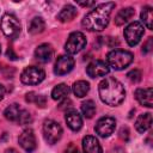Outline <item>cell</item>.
Listing matches in <instances>:
<instances>
[{"label":"cell","mask_w":153,"mask_h":153,"mask_svg":"<svg viewBox=\"0 0 153 153\" xmlns=\"http://www.w3.org/2000/svg\"><path fill=\"white\" fill-rule=\"evenodd\" d=\"M114 7V2H104L96 6V8H93L84 17L81 22L82 26L88 31H102L108 26Z\"/></svg>","instance_id":"1"},{"label":"cell","mask_w":153,"mask_h":153,"mask_svg":"<svg viewBox=\"0 0 153 153\" xmlns=\"http://www.w3.org/2000/svg\"><path fill=\"white\" fill-rule=\"evenodd\" d=\"M98 92L102 102L110 106L121 104L126 97L123 85L115 78H105L102 80L98 86Z\"/></svg>","instance_id":"2"},{"label":"cell","mask_w":153,"mask_h":153,"mask_svg":"<svg viewBox=\"0 0 153 153\" xmlns=\"http://www.w3.org/2000/svg\"><path fill=\"white\" fill-rule=\"evenodd\" d=\"M106 60H108V66L112 67L116 71H122L131 63L133 54L128 50L115 49L108 54Z\"/></svg>","instance_id":"3"},{"label":"cell","mask_w":153,"mask_h":153,"mask_svg":"<svg viewBox=\"0 0 153 153\" xmlns=\"http://www.w3.org/2000/svg\"><path fill=\"white\" fill-rule=\"evenodd\" d=\"M0 26H1L4 35L11 39L17 38L20 33V30H22L20 23L17 19V17H14L13 14H10V13H6L2 16Z\"/></svg>","instance_id":"4"},{"label":"cell","mask_w":153,"mask_h":153,"mask_svg":"<svg viewBox=\"0 0 153 153\" xmlns=\"http://www.w3.org/2000/svg\"><path fill=\"white\" fill-rule=\"evenodd\" d=\"M43 136L48 143H50V145L56 143L62 136L61 126L56 121L47 120L43 123Z\"/></svg>","instance_id":"5"},{"label":"cell","mask_w":153,"mask_h":153,"mask_svg":"<svg viewBox=\"0 0 153 153\" xmlns=\"http://www.w3.org/2000/svg\"><path fill=\"white\" fill-rule=\"evenodd\" d=\"M45 78V73L42 68L36 66L26 67L20 75V80L26 85H37L42 82Z\"/></svg>","instance_id":"6"},{"label":"cell","mask_w":153,"mask_h":153,"mask_svg":"<svg viewBox=\"0 0 153 153\" xmlns=\"http://www.w3.org/2000/svg\"><path fill=\"white\" fill-rule=\"evenodd\" d=\"M86 45V37L82 32L80 31H75V32H72L68 38H67V42L65 44V50L68 53V54H76L79 53L81 49H84V47Z\"/></svg>","instance_id":"7"},{"label":"cell","mask_w":153,"mask_h":153,"mask_svg":"<svg viewBox=\"0 0 153 153\" xmlns=\"http://www.w3.org/2000/svg\"><path fill=\"white\" fill-rule=\"evenodd\" d=\"M143 35V25L140 22H133L124 29V38L130 47L136 45Z\"/></svg>","instance_id":"8"},{"label":"cell","mask_w":153,"mask_h":153,"mask_svg":"<svg viewBox=\"0 0 153 153\" xmlns=\"http://www.w3.org/2000/svg\"><path fill=\"white\" fill-rule=\"evenodd\" d=\"M115 126H116V121L115 118L110 117V116H104L102 118H99L96 123L94 130L96 133L102 136V137H108L109 135H111L115 130Z\"/></svg>","instance_id":"9"},{"label":"cell","mask_w":153,"mask_h":153,"mask_svg":"<svg viewBox=\"0 0 153 153\" xmlns=\"http://www.w3.org/2000/svg\"><path fill=\"white\" fill-rule=\"evenodd\" d=\"M74 67V60L69 55H60L54 66V73L56 75H65L69 73Z\"/></svg>","instance_id":"10"},{"label":"cell","mask_w":153,"mask_h":153,"mask_svg":"<svg viewBox=\"0 0 153 153\" xmlns=\"http://www.w3.org/2000/svg\"><path fill=\"white\" fill-rule=\"evenodd\" d=\"M109 71H110V68H109L108 63L102 60H94V61L90 62L88 66L86 67V73L91 78L104 76L109 73Z\"/></svg>","instance_id":"11"},{"label":"cell","mask_w":153,"mask_h":153,"mask_svg":"<svg viewBox=\"0 0 153 153\" xmlns=\"http://www.w3.org/2000/svg\"><path fill=\"white\" fill-rule=\"evenodd\" d=\"M18 141H19L20 147L24 151L29 152V153H31L36 148V136H35L32 129H25V130H23V133L19 135Z\"/></svg>","instance_id":"12"},{"label":"cell","mask_w":153,"mask_h":153,"mask_svg":"<svg viewBox=\"0 0 153 153\" xmlns=\"http://www.w3.org/2000/svg\"><path fill=\"white\" fill-rule=\"evenodd\" d=\"M153 91L152 87H147V88H137L135 91V98L136 100L147 108H152L153 106Z\"/></svg>","instance_id":"13"},{"label":"cell","mask_w":153,"mask_h":153,"mask_svg":"<svg viewBox=\"0 0 153 153\" xmlns=\"http://www.w3.org/2000/svg\"><path fill=\"white\" fill-rule=\"evenodd\" d=\"M53 55H54V50H53L51 45L48 44V43H43V44L38 45V47L36 48V50H35V56H36V59H37L39 62H43V63L49 62V61L51 60Z\"/></svg>","instance_id":"14"},{"label":"cell","mask_w":153,"mask_h":153,"mask_svg":"<svg viewBox=\"0 0 153 153\" xmlns=\"http://www.w3.org/2000/svg\"><path fill=\"white\" fill-rule=\"evenodd\" d=\"M65 118H66L67 126L73 131H78L82 127V118H81V116L79 115V112L76 110H69V111H67Z\"/></svg>","instance_id":"15"},{"label":"cell","mask_w":153,"mask_h":153,"mask_svg":"<svg viewBox=\"0 0 153 153\" xmlns=\"http://www.w3.org/2000/svg\"><path fill=\"white\" fill-rule=\"evenodd\" d=\"M82 149L84 153H102L99 141L91 135H87L82 139Z\"/></svg>","instance_id":"16"},{"label":"cell","mask_w":153,"mask_h":153,"mask_svg":"<svg viewBox=\"0 0 153 153\" xmlns=\"http://www.w3.org/2000/svg\"><path fill=\"white\" fill-rule=\"evenodd\" d=\"M152 124V114L151 112H146V114H141L137 120L135 121V128L139 133H145L151 128Z\"/></svg>","instance_id":"17"},{"label":"cell","mask_w":153,"mask_h":153,"mask_svg":"<svg viewBox=\"0 0 153 153\" xmlns=\"http://www.w3.org/2000/svg\"><path fill=\"white\" fill-rule=\"evenodd\" d=\"M78 14L76 12V8L72 5H66L61 11L60 13L57 14V19L62 23H66V22H71L75 18V16Z\"/></svg>","instance_id":"18"},{"label":"cell","mask_w":153,"mask_h":153,"mask_svg":"<svg viewBox=\"0 0 153 153\" xmlns=\"http://www.w3.org/2000/svg\"><path fill=\"white\" fill-rule=\"evenodd\" d=\"M134 13H135V11L131 7H126V8L120 10L115 17V24L116 25H123L134 16Z\"/></svg>","instance_id":"19"},{"label":"cell","mask_w":153,"mask_h":153,"mask_svg":"<svg viewBox=\"0 0 153 153\" xmlns=\"http://www.w3.org/2000/svg\"><path fill=\"white\" fill-rule=\"evenodd\" d=\"M69 92H71L69 86H67L66 84H59V85H56L53 88V91H51V98L54 100H61V99L67 98V96L69 94Z\"/></svg>","instance_id":"20"},{"label":"cell","mask_w":153,"mask_h":153,"mask_svg":"<svg viewBox=\"0 0 153 153\" xmlns=\"http://www.w3.org/2000/svg\"><path fill=\"white\" fill-rule=\"evenodd\" d=\"M45 27V23L41 17H35L33 19H31L30 24H29V32L32 35H37L41 33Z\"/></svg>","instance_id":"21"},{"label":"cell","mask_w":153,"mask_h":153,"mask_svg":"<svg viewBox=\"0 0 153 153\" xmlns=\"http://www.w3.org/2000/svg\"><path fill=\"white\" fill-rule=\"evenodd\" d=\"M88 90H90V84L87 81H85V80H79V81L73 84V92L79 98L85 97L87 94Z\"/></svg>","instance_id":"22"},{"label":"cell","mask_w":153,"mask_h":153,"mask_svg":"<svg viewBox=\"0 0 153 153\" xmlns=\"http://www.w3.org/2000/svg\"><path fill=\"white\" fill-rule=\"evenodd\" d=\"M20 108L18 104H11L8 105L5 111H4V115L5 117L8 120V121H18V117H19V114H20Z\"/></svg>","instance_id":"23"},{"label":"cell","mask_w":153,"mask_h":153,"mask_svg":"<svg viewBox=\"0 0 153 153\" xmlns=\"http://www.w3.org/2000/svg\"><path fill=\"white\" fill-rule=\"evenodd\" d=\"M141 19L143 22V24L147 26V29L152 30L153 29V14H152V7L146 6L143 7L142 12H141Z\"/></svg>","instance_id":"24"},{"label":"cell","mask_w":153,"mask_h":153,"mask_svg":"<svg viewBox=\"0 0 153 153\" xmlns=\"http://www.w3.org/2000/svg\"><path fill=\"white\" fill-rule=\"evenodd\" d=\"M81 111L82 115L86 118H91L93 117L94 112H96V104L93 103V100H86L81 104Z\"/></svg>","instance_id":"25"},{"label":"cell","mask_w":153,"mask_h":153,"mask_svg":"<svg viewBox=\"0 0 153 153\" xmlns=\"http://www.w3.org/2000/svg\"><path fill=\"white\" fill-rule=\"evenodd\" d=\"M31 121H32V117H31L30 112L26 110H22L19 114V117H18V122L20 124H29V123H31Z\"/></svg>","instance_id":"26"},{"label":"cell","mask_w":153,"mask_h":153,"mask_svg":"<svg viewBox=\"0 0 153 153\" xmlns=\"http://www.w3.org/2000/svg\"><path fill=\"white\" fill-rule=\"evenodd\" d=\"M127 76H128V79H129L130 81H133V82H139V81L141 80V72H140L139 69H133V71H130V72L127 74Z\"/></svg>","instance_id":"27"},{"label":"cell","mask_w":153,"mask_h":153,"mask_svg":"<svg viewBox=\"0 0 153 153\" xmlns=\"http://www.w3.org/2000/svg\"><path fill=\"white\" fill-rule=\"evenodd\" d=\"M152 48H153V38L149 37L147 39V42L143 44V47H142V53L143 54H147V53H149L152 50Z\"/></svg>","instance_id":"28"},{"label":"cell","mask_w":153,"mask_h":153,"mask_svg":"<svg viewBox=\"0 0 153 153\" xmlns=\"http://www.w3.org/2000/svg\"><path fill=\"white\" fill-rule=\"evenodd\" d=\"M33 103H36L37 106H39V108H44L45 106V98L43 96H36V99Z\"/></svg>","instance_id":"29"},{"label":"cell","mask_w":153,"mask_h":153,"mask_svg":"<svg viewBox=\"0 0 153 153\" xmlns=\"http://www.w3.org/2000/svg\"><path fill=\"white\" fill-rule=\"evenodd\" d=\"M71 106H72V102H71V99H68V98H65L63 102H61V104L59 105V108H60L61 110H65L66 108L68 109V108H71Z\"/></svg>","instance_id":"30"},{"label":"cell","mask_w":153,"mask_h":153,"mask_svg":"<svg viewBox=\"0 0 153 153\" xmlns=\"http://www.w3.org/2000/svg\"><path fill=\"white\" fill-rule=\"evenodd\" d=\"M66 153H80V152H79V149H78V147H76L75 145L71 143V145L67 147V149H66Z\"/></svg>","instance_id":"31"},{"label":"cell","mask_w":153,"mask_h":153,"mask_svg":"<svg viewBox=\"0 0 153 153\" xmlns=\"http://www.w3.org/2000/svg\"><path fill=\"white\" fill-rule=\"evenodd\" d=\"M6 55H7V57H8V59H11V60H17V55L14 54V51H13V49H12V48H8V49H7Z\"/></svg>","instance_id":"32"},{"label":"cell","mask_w":153,"mask_h":153,"mask_svg":"<svg viewBox=\"0 0 153 153\" xmlns=\"http://www.w3.org/2000/svg\"><path fill=\"white\" fill-rule=\"evenodd\" d=\"M25 99H26V102H29V103H33L35 99H36V93H35V92H30V93H27Z\"/></svg>","instance_id":"33"},{"label":"cell","mask_w":153,"mask_h":153,"mask_svg":"<svg viewBox=\"0 0 153 153\" xmlns=\"http://www.w3.org/2000/svg\"><path fill=\"white\" fill-rule=\"evenodd\" d=\"M76 4L78 5H80V6H92V5H94V1H76Z\"/></svg>","instance_id":"34"},{"label":"cell","mask_w":153,"mask_h":153,"mask_svg":"<svg viewBox=\"0 0 153 153\" xmlns=\"http://www.w3.org/2000/svg\"><path fill=\"white\" fill-rule=\"evenodd\" d=\"M4 96H5V88H4V86L0 84V100L4 98Z\"/></svg>","instance_id":"35"},{"label":"cell","mask_w":153,"mask_h":153,"mask_svg":"<svg viewBox=\"0 0 153 153\" xmlns=\"http://www.w3.org/2000/svg\"><path fill=\"white\" fill-rule=\"evenodd\" d=\"M4 153H18V152H17L14 148H8V149H6Z\"/></svg>","instance_id":"36"},{"label":"cell","mask_w":153,"mask_h":153,"mask_svg":"<svg viewBox=\"0 0 153 153\" xmlns=\"http://www.w3.org/2000/svg\"><path fill=\"white\" fill-rule=\"evenodd\" d=\"M0 53H1V47H0Z\"/></svg>","instance_id":"37"}]
</instances>
